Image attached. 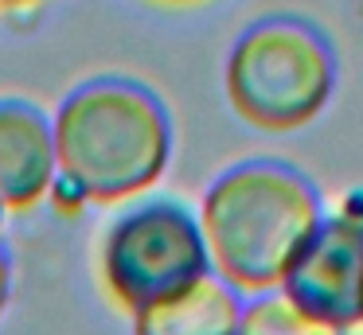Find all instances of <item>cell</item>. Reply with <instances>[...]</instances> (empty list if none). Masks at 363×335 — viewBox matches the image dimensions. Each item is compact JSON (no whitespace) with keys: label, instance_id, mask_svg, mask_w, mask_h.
I'll return each instance as SVG.
<instances>
[{"label":"cell","instance_id":"8","mask_svg":"<svg viewBox=\"0 0 363 335\" xmlns=\"http://www.w3.org/2000/svg\"><path fill=\"white\" fill-rule=\"evenodd\" d=\"M238 335H336L324 324L308 319L297 304H289L277 288L258 293L242 300V319H238Z\"/></svg>","mask_w":363,"mask_h":335},{"label":"cell","instance_id":"6","mask_svg":"<svg viewBox=\"0 0 363 335\" xmlns=\"http://www.w3.org/2000/svg\"><path fill=\"white\" fill-rule=\"evenodd\" d=\"M55 179V137L35 106L0 101V207H28Z\"/></svg>","mask_w":363,"mask_h":335},{"label":"cell","instance_id":"5","mask_svg":"<svg viewBox=\"0 0 363 335\" xmlns=\"http://www.w3.org/2000/svg\"><path fill=\"white\" fill-rule=\"evenodd\" d=\"M277 293L328 331H355L363 324V218L344 210L324 215L285 269Z\"/></svg>","mask_w":363,"mask_h":335},{"label":"cell","instance_id":"9","mask_svg":"<svg viewBox=\"0 0 363 335\" xmlns=\"http://www.w3.org/2000/svg\"><path fill=\"white\" fill-rule=\"evenodd\" d=\"M4 4H16V0H4Z\"/></svg>","mask_w":363,"mask_h":335},{"label":"cell","instance_id":"4","mask_svg":"<svg viewBox=\"0 0 363 335\" xmlns=\"http://www.w3.org/2000/svg\"><path fill=\"white\" fill-rule=\"evenodd\" d=\"M102 273L125 308H145L211 273L199 215L180 199H145L110 226Z\"/></svg>","mask_w":363,"mask_h":335},{"label":"cell","instance_id":"2","mask_svg":"<svg viewBox=\"0 0 363 335\" xmlns=\"http://www.w3.org/2000/svg\"><path fill=\"white\" fill-rule=\"evenodd\" d=\"M59 176L86 199H125L160 179L172 152V125L152 90L129 78H94L55 117Z\"/></svg>","mask_w":363,"mask_h":335},{"label":"cell","instance_id":"3","mask_svg":"<svg viewBox=\"0 0 363 335\" xmlns=\"http://www.w3.org/2000/svg\"><path fill=\"white\" fill-rule=\"evenodd\" d=\"M336 90V59L313 23L293 16L258 20L235 39L227 59L230 106L258 129H301Z\"/></svg>","mask_w":363,"mask_h":335},{"label":"cell","instance_id":"7","mask_svg":"<svg viewBox=\"0 0 363 335\" xmlns=\"http://www.w3.org/2000/svg\"><path fill=\"white\" fill-rule=\"evenodd\" d=\"M242 319V293L227 285L223 277L191 280L160 300L133 312L137 335H238Z\"/></svg>","mask_w":363,"mask_h":335},{"label":"cell","instance_id":"10","mask_svg":"<svg viewBox=\"0 0 363 335\" xmlns=\"http://www.w3.org/2000/svg\"><path fill=\"white\" fill-rule=\"evenodd\" d=\"M0 218H4V207H0Z\"/></svg>","mask_w":363,"mask_h":335},{"label":"cell","instance_id":"1","mask_svg":"<svg viewBox=\"0 0 363 335\" xmlns=\"http://www.w3.org/2000/svg\"><path fill=\"white\" fill-rule=\"evenodd\" d=\"M324 222V199L301 168L242 160L227 168L199 203V230L211 273L235 293H269Z\"/></svg>","mask_w":363,"mask_h":335}]
</instances>
